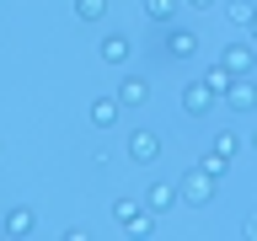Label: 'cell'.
I'll list each match as a JSON object with an SVG mask.
<instances>
[{"label":"cell","mask_w":257,"mask_h":241,"mask_svg":"<svg viewBox=\"0 0 257 241\" xmlns=\"http://www.w3.org/2000/svg\"><path fill=\"white\" fill-rule=\"evenodd\" d=\"M214 188H220V177H209L204 166H193L182 182H177V193H182V204H193V209H209L214 204Z\"/></svg>","instance_id":"1"},{"label":"cell","mask_w":257,"mask_h":241,"mask_svg":"<svg viewBox=\"0 0 257 241\" xmlns=\"http://www.w3.org/2000/svg\"><path fill=\"white\" fill-rule=\"evenodd\" d=\"M112 220L123 225L128 236H156V220H150L145 204H134V198H118V204H112Z\"/></svg>","instance_id":"2"},{"label":"cell","mask_w":257,"mask_h":241,"mask_svg":"<svg viewBox=\"0 0 257 241\" xmlns=\"http://www.w3.org/2000/svg\"><path fill=\"white\" fill-rule=\"evenodd\" d=\"M220 102H225V107H236V112H257V80L252 75H236Z\"/></svg>","instance_id":"3"},{"label":"cell","mask_w":257,"mask_h":241,"mask_svg":"<svg viewBox=\"0 0 257 241\" xmlns=\"http://www.w3.org/2000/svg\"><path fill=\"white\" fill-rule=\"evenodd\" d=\"M220 59L230 64V75H252V64H257V43H252V38H241V43L225 48Z\"/></svg>","instance_id":"4"},{"label":"cell","mask_w":257,"mask_h":241,"mask_svg":"<svg viewBox=\"0 0 257 241\" xmlns=\"http://www.w3.org/2000/svg\"><path fill=\"white\" fill-rule=\"evenodd\" d=\"M161 156V134H150V129H134V134H128V161H156Z\"/></svg>","instance_id":"5"},{"label":"cell","mask_w":257,"mask_h":241,"mask_svg":"<svg viewBox=\"0 0 257 241\" xmlns=\"http://www.w3.org/2000/svg\"><path fill=\"white\" fill-rule=\"evenodd\" d=\"M166 54H172V59H193V54H198V32L193 27H172L166 32Z\"/></svg>","instance_id":"6"},{"label":"cell","mask_w":257,"mask_h":241,"mask_svg":"<svg viewBox=\"0 0 257 241\" xmlns=\"http://www.w3.org/2000/svg\"><path fill=\"white\" fill-rule=\"evenodd\" d=\"M214 102H220V96L209 91L204 80H193L188 91H182V107H188V112H193V118H204V112H209V107H214Z\"/></svg>","instance_id":"7"},{"label":"cell","mask_w":257,"mask_h":241,"mask_svg":"<svg viewBox=\"0 0 257 241\" xmlns=\"http://www.w3.org/2000/svg\"><path fill=\"white\" fill-rule=\"evenodd\" d=\"M118 102H123V107H145V102H150V80H145V75H123Z\"/></svg>","instance_id":"8"},{"label":"cell","mask_w":257,"mask_h":241,"mask_svg":"<svg viewBox=\"0 0 257 241\" xmlns=\"http://www.w3.org/2000/svg\"><path fill=\"white\" fill-rule=\"evenodd\" d=\"M118 118H123V102H118V96H96L91 102V124L96 129H112Z\"/></svg>","instance_id":"9"},{"label":"cell","mask_w":257,"mask_h":241,"mask_svg":"<svg viewBox=\"0 0 257 241\" xmlns=\"http://www.w3.org/2000/svg\"><path fill=\"white\" fill-rule=\"evenodd\" d=\"M32 230H38V214H32L27 204H16L11 214H6V236H16V241H22V236H32Z\"/></svg>","instance_id":"10"},{"label":"cell","mask_w":257,"mask_h":241,"mask_svg":"<svg viewBox=\"0 0 257 241\" xmlns=\"http://www.w3.org/2000/svg\"><path fill=\"white\" fill-rule=\"evenodd\" d=\"M177 198H182V193H177L172 182H150V193H145V209H150V214H161V209H172Z\"/></svg>","instance_id":"11"},{"label":"cell","mask_w":257,"mask_h":241,"mask_svg":"<svg viewBox=\"0 0 257 241\" xmlns=\"http://www.w3.org/2000/svg\"><path fill=\"white\" fill-rule=\"evenodd\" d=\"M128 54H134V43H128L123 32H107V38H102V59L107 64H128Z\"/></svg>","instance_id":"12"},{"label":"cell","mask_w":257,"mask_h":241,"mask_svg":"<svg viewBox=\"0 0 257 241\" xmlns=\"http://www.w3.org/2000/svg\"><path fill=\"white\" fill-rule=\"evenodd\" d=\"M230 80H236V75H230V64H225V59H214V64L204 70V86H209L214 96H225V91H230Z\"/></svg>","instance_id":"13"},{"label":"cell","mask_w":257,"mask_h":241,"mask_svg":"<svg viewBox=\"0 0 257 241\" xmlns=\"http://www.w3.org/2000/svg\"><path fill=\"white\" fill-rule=\"evenodd\" d=\"M225 16H230L236 27H246V22L257 16V6H252V0H230V6H225Z\"/></svg>","instance_id":"14"},{"label":"cell","mask_w":257,"mask_h":241,"mask_svg":"<svg viewBox=\"0 0 257 241\" xmlns=\"http://www.w3.org/2000/svg\"><path fill=\"white\" fill-rule=\"evenodd\" d=\"M75 16L80 22H102L107 16V0H75Z\"/></svg>","instance_id":"15"},{"label":"cell","mask_w":257,"mask_h":241,"mask_svg":"<svg viewBox=\"0 0 257 241\" xmlns=\"http://www.w3.org/2000/svg\"><path fill=\"white\" fill-rule=\"evenodd\" d=\"M198 166H204L209 177H225V172H230V156H225V150H209V156L198 161Z\"/></svg>","instance_id":"16"},{"label":"cell","mask_w":257,"mask_h":241,"mask_svg":"<svg viewBox=\"0 0 257 241\" xmlns=\"http://www.w3.org/2000/svg\"><path fill=\"white\" fill-rule=\"evenodd\" d=\"M177 0H145V16H156V22H172Z\"/></svg>","instance_id":"17"},{"label":"cell","mask_w":257,"mask_h":241,"mask_svg":"<svg viewBox=\"0 0 257 241\" xmlns=\"http://www.w3.org/2000/svg\"><path fill=\"white\" fill-rule=\"evenodd\" d=\"M214 150H225V156L236 161V150H241V140H236V134H230V129H220V134H214Z\"/></svg>","instance_id":"18"},{"label":"cell","mask_w":257,"mask_h":241,"mask_svg":"<svg viewBox=\"0 0 257 241\" xmlns=\"http://www.w3.org/2000/svg\"><path fill=\"white\" fill-rule=\"evenodd\" d=\"M241 236H252V241H257V214H246V225H241Z\"/></svg>","instance_id":"19"},{"label":"cell","mask_w":257,"mask_h":241,"mask_svg":"<svg viewBox=\"0 0 257 241\" xmlns=\"http://www.w3.org/2000/svg\"><path fill=\"white\" fill-rule=\"evenodd\" d=\"M182 6H193V11H209V6H214V0H182Z\"/></svg>","instance_id":"20"},{"label":"cell","mask_w":257,"mask_h":241,"mask_svg":"<svg viewBox=\"0 0 257 241\" xmlns=\"http://www.w3.org/2000/svg\"><path fill=\"white\" fill-rule=\"evenodd\" d=\"M246 38H252V43H257V16H252V22H246Z\"/></svg>","instance_id":"21"},{"label":"cell","mask_w":257,"mask_h":241,"mask_svg":"<svg viewBox=\"0 0 257 241\" xmlns=\"http://www.w3.org/2000/svg\"><path fill=\"white\" fill-rule=\"evenodd\" d=\"M246 150H257V134H252V140H246Z\"/></svg>","instance_id":"22"}]
</instances>
